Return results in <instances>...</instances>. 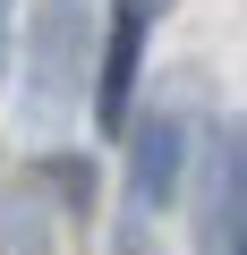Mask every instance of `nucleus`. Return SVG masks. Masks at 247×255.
<instances>
[{
    "label": "nucleus",
    "mask_w": 247,
    "mask_h": 255,
    "mask_svg": "<svg viewBox=\"0 0 247 255\" xmlns=\"http://www.w3.org/2000/svg\"><path fill=\"white\" fill-rule=\"evenodd\" d=\"M205 255H247V119H230L205 162V221H196Z\"/></svg>",
    "instance_id": "2"
},
{
    "label": "nucleus",
    "mask_w": 247,
    "mask_h": 255,
    "mask_svg": "<svg viewBox=\"0 0 247 255\" xmlns=\"http://www.w3.org/2000/svg\"><path fill=\"white\" fill-rule=\"evenodd\" d=\"M179 170H188V119L162 111L137 128V153H128V196L137 204H171L179 196Z\"/></svg>",
    "instance_id": "4"
},
{
    "label": "nucleus",
    "mask_w": 247,
    "mask_h": 255,
    "mask_svg": "<svg viewBox=\"0 0 247 255\" xmlns=\"http://www.w3.org/2000/svg\"><path fill=\"white\" fill-rule=\"evenodd\" d=\"M77 51H85V9L77 0H51V9L34 17V111H60L77 94Z\"/></svg>",
    "instance_id": "3"
},
{
    "label": "nucleus",
    "mask_w": 247,
    "mask_h": 255,
    "mask_svg": "<svg viewBox=\"0 0 247 255\" xmlns=\"http://www.w3.org/2000/svg\"><path fill=\"white\" fill-rule=\"evenodd\" d=\"M128 255H154V247H145V238H137V230H128Z\"/></svg>",
    "instance_id": "6"
},
{
    "label": "nucleus",
    "mask_w": 247,
    "mask_h": 255,
    "mask_svg": "<svg viewBox=\"0 0 247 255\" xmlns=\"http://www.w3.org/2000/svg\"><path fill=\"white\" fill-rule=\"evenodd\" d=\"M145 26H154L145 0H111V34H102V60H94V128H102V136H119V128H128V111H137Z\"/></svg>",
    "instance_id": "1"
},
{
    "label": "nucleus",
    "mask_w": 247,
    "mask_h": 255,
    "mask_svg": "<svg viewBox=\"0 0 247 255\" xmlns=\"http://www.w3.org/2000/svg\"><path fill=\"white\" fill-rule=\"evenodd\" d=\"M0 255H51V213H43L34 187L0 196Z\"/></svg>",
    "instance_id": "5"
}]
</instances>
